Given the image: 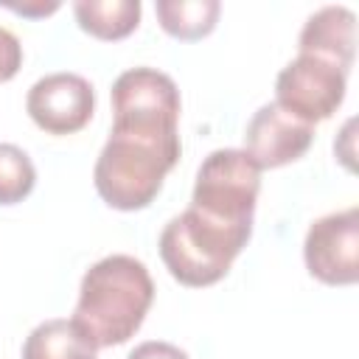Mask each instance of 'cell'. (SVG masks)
Returning a JSON list of instances; mask_svg holds the SVG:
<instances>
[{"label":"cell","instance_id":"7a4b0ae2","mask_svg":"<svg viewBox=\"0 0 359 359\" xmlns=\"http://www.w3.org/2000/svg\"><path fill=\"white\" fill-rule=\"evenodd\" d=\"M177 132L112 129L95 160V191L115 210H140L154 202L165 174L180 160Z\"/></svg>","mask_w":359,"mask_h":359},{"label":"cell","instance_id":"52a82bcc","mask_svg":"<svg viewBox=\"0 0 359 359\" xmlns=\"http://www.w3.org/2000/svg\"><path fill=\"white\" fill-rule=\"evenodd\" d=\"M306 269L328 286H351L359 278V208L320 216L303 244Z\"/></svg>","mask_w":359,"mask_h":359},{"label":"cell","instance_id":"4fadbf2b","mask_svg":"<svg viewBox=\"0 0 359 359\" xmlns=\"http://www.w3.org/2000/svg\"><path fill=\"white\" fill-rule=\"evenodd\" d=\"M157 20L165 34L194 42L208 36L219 20V0H157Z\"/></svg>","mask_w":359,"mask_h":359},{"label":"cell","instance_id":"8992f818","mask_svg":"<svg viewBox=\"0 0 359 359\" xmlns=\"http://www.w3.org/2000/svg\"><path fill=\"white\" fill-rule=\"evenodd\" d=\"M348 87V73L320 56L297 53L294 62H289L275 81V104L292 112L294 118L306 123H320L328 121Z\"/></svg>","mask_w":359,"mask_h":359},{"label":"cell","instance_id":"5bb4252c","mask_svg":"<svg viewBox=\"0 0 359 359\" xmlns=\"http://www.w3.org/2000/svg\"><path fill=\"white\" fill-rule=\"evenodd\" d=\"M36 182V168L31 157L14 146L0 143V205H17L22 202Z\"/></svg>","mask_w":359,"mask_h":359},{"label":"cell","instance_id":"9a60e30c","mask_svg":"<svg viewBox=\"0 0 359 359\" xmlns=\"http://www.w3.org/2000/svg\"><path fill=\"white\" fill-rule=\"evenodd\" d=\"M20 65H22V45H20V39L8 28H0V81L14 79Z\"/></svg>","mask_w":359,"mask_h":359},{"label":"cell","instance_id":"2e32d148","mask_svg":"<svg viewBox=\"0 0 359 359\" xmlns=\"http://www.w3.org/2000/svg\"><path fill=\"white\" fill-rule=\"evenodd\" d=\"M126 359H188V353L171 342H160V339H149L140 342Z\"/></svg>","mask_w":359,"mask_h":359},{"label":"cell","instance_id":"9c48e42d","mask_svg":"<svg viewBox=\"0 0 359 359\" xmlns=\"http://www.w3.org/2000/svg\"><path fill=\"white\" fill-rule=\"evenodd\" d=\"M314 140V126L294 118L283 107L264 104L247 123L244 132V151L252 163L264 168H280L300 160Z\"/></svg>","mask_w":359,"mask_h":359},{"label":"cell","instance_id":"8fae6325","mask_svg":"<svg viewBox=\"0 0 359 359\" xmlns=\"http://www.w3.org/2000/svg\"><path fill=\"white\" fill-rule=\"evenodd\" d=\"M22 359H98V345L73 317H53L28 334Z\"/></svg>","mask_w":359,"mask_h":359},{"label":"cell","instance_id":"30bf717a","mask_svg":"<svg viewBox=\"0 0 359 359\" xmlns=\"http://www.w3.org/2000/svg\"><path fill=\"white\" fill-rule=\"evenodd\" d=\"M353 11L345 6H323L314 11L297 39V50L309 56H320L345 73L353 65Z\"/></svg>","mask_w":359,"mask_h":359},{"label":"cell","instance_id":"e0dca14e","mask_svg":"<svg viewBox=\"0 0 359 359\" xmlns=\"http://www.w3.org/2000/svg\"><path fill=\"white\" fill-rule=\"evenodd\" d=\"M0 6L17 11V14H22V17H45V14H53V11L59 8L56 0H53V3H42V0H36V3H11V0H0Z\"/></svg>","mask_w":359,"mask_h":359},{"label":"cell","instance_id":"6da1fadb","mask_svg":"<svg viewBox=\"0 0 359 359\" xmlns=\"http://www.w3.org/2000/svg\"><path fill=\"white\" fill-rule=\"evenodd\" d=\"M154 300V283L143 261L132 255H107L93 264L79 286L73 320L98 348L123 345L143 325Z\"/></svg>","mask_w":359,"mask_h":359},{"label":"cell","instance_id":"5b68a950","mask_svg":"<svg viewBox=\"0 0 359 359\" xmlns=\"http://www.w3.org/2000/svg\"><path fill=\"white\" fill-rule=\"evenodd\" d=\"M180 90L154 67H132L112 84V126L177 132Z\"/></svg>","mask_w":359,"mask_h":359},{"label":"cell","instance_id":"3957f363","mask_svg":"<svg viewBox=\"0 0 359 359\" xmlns=\"http://www.w3.org/2000/svg\"><path fill=\"white\" fill-rule=\"evenodd\" d=\"M250 236L252 230L224 227L188 208L163 227L160 258L174 280L199 289L227 275L230 264L247 247Z\"/></svg>","mask_w":359,"mask_h":359},{"label":"cell","instance_id":"277c9868","mask_svg":"<svg viewBox=\"0 0 359 359\" xmlns=\"http://www.w3.org/2000/svg\"><path fill=\"white\" fill-rule=\"evenodd\" d=\"M258 191L261 168L252 157L244 149H216L196 171L191 208L224 227L252 230Z\"/></svg>","mask_w":359,"mask_h":359},{"label":"cell","instance_id":"7c38bea8","mask_svg":"<svg viewBox=\"0 0 359 359\" xmlns=\"http://www.w3.org/2000/svg\"><path fill=\"white\" fill-rule=\"evenodd\" d=\"M73 14L95 39H123L129 36L140 22V3L137 0H79L73 3Z\"/></svg>","mask_w":359,"mask_h":359},{"label":"cell","instance_id":"ba28073f","mask_svg":"<svg viewBox=\"0 0 359 359\" xmlns=\"http://www.w3.org/2000/svg\"><path fill=\"white\" fill-rule=\"evenodd\" d=\"M25 109L48 135H73L84 129L95 109L93 84L79 73H48L28 90Z\"/></svg>","mask_w":359,"mask_h":359}]
</instances>
